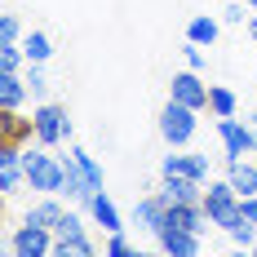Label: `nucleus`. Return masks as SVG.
<instances>
[{
    "mask_svg": "<svg viewBox=\"0 0 257 257\" xmlns=\"http://www.w3.org/2000/svg\"><path fill=\"white\" fill-rule=\"evenodd\" d=\"M23 169L27 186L40 195H62V155H49L45 142H27L23 147Z\"/></svg>",
    "mask_w": 257,
    "mask_h": 257,
    "instance_id": "nucleus-1",
    "label": "nucleus"
},
{
    "mask_svg": "<svg viewBox=\"0 0 257 257\" xmlns=\"http://www.w3.org/2000/svg\"><path fill=\"white\" fill-rule=\"evenodd\" d=\"M155 128H160V138H164L169 147H191V138H195V128H200V111L169 98V102L160 106V120H155Z\"/></svg>",
    "mask_w": 257,
    "mask_h": 257,
    "instance_id": "nucleus-2",
    "label": "nucleus"
},
{
    "mask_svg": "<svg viewBox=\"0 0 257 257\" xmlns=\"http://www.w3.org/2000/svg\"><path fill=\"white\" fill-rule=\"evenodd\" d=\"M31 120H36V142H45V147H62L76 133V124H71V115H67L62 102H36Z\"/></svg>",
    "mask_w": 257,
    "mask_h": 257,
    "instance_id": "nucleus-3",
    "label": "nucleus"
},
{
    "mask_svg": "<svg viewBox=\"0 0 257 257\" xmlns=\"http://www.w3.org/2000/svg\"><path fill=\"white\" fill-rule=\"evenodd\" d=\"M204 213H208V222L213 226H226V222H235L239 217V191L231 186V178H208V186H204Z\"/></svg>",
    "mask_w": 257,
    "mask_h": 257,
    "instance_id": "nucleus-4",
    "label": "nucleus"
},
{
    "mask_svg": "<svg viewBox=\"0 0 257 257\" xmlns=\"http://www.w3.org/2000/svg\"><path fill=\"white\" fill-rule=\"evenodd\" d=\"M217 142H222L226 164H231V160H248V155H257L253 124H248V120H235V115H222V120H217Z\"/></svg>",
    "mask_w": 257,
    "mask_h": 257,
    "instance_id": "nucleus-5",
    "label": "nucleus"
},
{
    "mask_svg": "<svg viewBox=\"0 0 257 257\" xmlns=\"http://www.w3.org/2000/svg\"><path fill=\"white\" fill-rule=\"evenodd\" d=\"M160 178H195V182H208V178H213V164H208L204 151L169 147V155L160 160Z\"/></svg>",
    "mask_w": 257,
    "mask_h": 257,
    "instance_id": "nucleus-6",
    "label": "nucleus"
},
{
    "mask_svg": "<svg viewBox=\"0 0 257 257\" xmlns=\"http://www.w3.org/2000/svg\"><path fill=\"white\" fill-rule=\"evenodd\" d=\"M9 253L14 257H53V231L23 217V226L9 231Z\"/></svg>",
    "mask_w": 257,
    "mask_h": 257,
    "instance_id": "nucleus-7",
    "label": "nucleus"
},
{
    "mask_svg": "<svg viewBox=\"0 0 257 257\" xmlns=\"http://www.w3.org/2000/svg\"><path fill=\"white\" fill-rule=\"evenodd\" d=\"M27 186V169H23V142L0 138V195H18Z\"/></svg>",
    "mask_w": 257,
    "mask_h": 257,
    "instance_id": "nucleus-8",
    "label": "nucleus"
},
{
    "mask_svg": "<svg viewBox=\"0 0 257 257\" xmlns=\"http://www.w3.org/2000/svg\"><path fill=\"white\" fill-rule=\"evenodd\" d=\"M208 89L213 84H204V71H178L173 76V84H169V98L173 102H186V106H195V111H208Z\"/></svg>",
    "mask_w": 257,
    "mask_h": 257,
    "instance_id": "nucleus-9",
    "label": "nucleus"
},
{
    "mask_svg": "<svg viewBox=\"0 0 257 257\" xmlns=\"http://www.w3.org/2000/svg\"><path fill=\"white\" fill-rule=\"evenodd\" d=\"M155 244H160V253H169V257H195V253H204V235L178 231V226H164V231L155 235Z\"/></svg>",
    "mask_w": 257,
    "mask_h": 257,
    "instance_id": "nucleus-10",
    "label": "nucleus"
},
{
    "mask_svg": "<svg viewBox=\"0 0 257 257\" xmlns=\"http://www.w3.org/2000/svg\"><path fill=\"white\" fill-rule=\"evenodd\" d=\"M164 213H169V204H164V195L160 191H151V195H142V200H133V226L138 231H160L164 226Z\"/></svg>",
    "mask_w": 257,
    "mask_h": 257,
    "instance_id": "nucleus-11",
    "label": "nucleus"
},
{
    "mask_svg": "<svg viewBox=\"0 0 257 257\" xmlns=\"http://www.w3.org/2000/svg\"><path fill=\"white\" fill-rule=\"evenodd\" d=\"M204 186L208 182H195V178H160V195H164V204H200Z\"/></svg>",
    "mask_w": 257,
    "mask_h": 257,
    "instance_id": "nucleus-12",
    "label": "nucleus"
},
{
    "mask_svg": "<svg viewBox=\"0 0 257 257\" xmlns=\"http://www.w3.org/2000/svg\"><path fill=\"white\" fill-rule=\"evenodd\" d=\"M62 195L67 200H76L80 208L93 200V191H89V182H84V173H80V160H76V151H67L62 155Z\"/></svg>",
    "mask_w": 257,
    "mask_h": 257,
    "instance_id": "nucleus-13",
    "label": "nucleus"
},
{
    "mask_svg": "<svg viewBox=\"0 0 257 257\" xmlns=\"http://www.w3.org/2000/svg\"><path fill=\"white\" fill-rule=\"evenodd\" d=\"M84 213L102 226V235H111V231H124V217H120V208H115V200L106 195V191H98L89 204H84Z\"/></svg>",
    "mask_w": 257,
    "mask_h": 257,
    "instance_id": "nucleus-14",
    "label": "nucleus"
},
{
    "mask_svg": "<svg viewBox=\"0 0 257 257\" xmlns=\"http://www.w3.org/2000/svg\"><path fill=\"white\" fill-rule=\"evenodd\" d=\"M0 138H9V142H36V120L31 115H18V111H9V106H0Z\"/></svg>",
    "mask_w": 257,
    "mask_h": 257,
    "instance_id": "nucleus-15",
    "label": "nucleus"
},
{
    "mask_svg": "<svg viewBox=\"0 0 257 257\" xmlns=\"http://www.w3.org/2000/svg\"><path fill=\"white\" fill-rule=\"evenodd\" d=\"M226 178H231V186L239 191V200H244V195H257V155L231 160V164H226Z\"/></svg>",
    "mask_w": 257,
    "mask_h": 257,
    "instance_id": "nucleus-16",
    "label": "nucleus"
},
{
    "mask_svg": "<svg viewBox=\"0 0 257 257\" xmlns=\"http://www.w3.org/2000/svg\"><path fill=\"white\" fill-rule=\"evenodd\" d=\"M27 98H31V89H27V76H23V71H0V106L18 111Z\"/></svg>",
    "mask_w": 257,
    "mask_h": 257,
    "instance_id": "nucleus-17",
    "label": "nucleus"
},
{
    "mask_svg": "<svg viewBox=\"0 0 257 257\" xmlns=\"http://www.w3.org/2000/svg\"><path fill=\"white\" fill-rule=\"evenodd\" d=\"M98 244L89 239V231H76V235H53V257H93Z\"/></svg>",
    "mask_w": 257,
    "mask_h": 257,
    "instance_id": "nucleus-18",
    "label": "nucleus"
},
{
    "mask_svg": "<svg viewBox=\"0 0 257 257\" xmlns=\"http://www.w3.org/2000/svg\"><path fill=\"white\" fill-rule=\"evenodd\" d=\"M217 36H222V18H213V14H195L191 23H186V40H195V45H217Z\"/></svg>",
    "mask_w": 257,
    "mask_h": 257,
    "instance_id": "nucleus-19",
    "label": "nucleus"
},
{
    "mask_svg": "<svg viewBox=\"0 0 257 257\" xmlns=\"http://www.w3.org/2000/svg\"><path fill=\"white\" fill-rule=\"evenodd\" d=\"M62 213H67V208H62V200H58V195H45V200H40V204H31L27 208V222H36V226H58V222H62Z\"/></svg>",
    "mask_w": 257,
    "mask_h": 257,
    "instance_id": "nucleus-20",
    "label": "nucleus"
},
{
    "mask_svg": "<svg viewBox=\"0 0 257 257\" xmlns=\"http://www.w3.org/2000/svg\"><path fill=\"white\" fill-rule=\"evenodd\" d=\"M18 45H23L27 62H49V58H53V40H49V31H27Z\"/></svg>",
    "mask_w": 257,
    "mask_h": 257,
    "instance_id": "nucleus-21",
    "label": "nucleus"
},
{
    "mask_svg": "<svg viewBox=\"0 0 257 257\" xmlns=\"http://www.w3.org/2000/svg\"><path fill=\"white\" fill-rule=\"evenodd\" d=\"M208 111L222 120V115H239V98H235V89H226V84H213L208 89Z\"/></svg>",
    "mask_w": 257,
    "mask_h": 257,
    "instance_id": "nucleus-22",
    "label": "nucleus"
},
{
    "mask_svg": "<svg viewBox=\"0 0 257 257\" xmlns=\"http://www.w3.org/2000/svg\"><path fill=\"white\" fill-rule=\"evenodd\" d=\"M222 231H226V239H231L235 248H253V244H257V239H253L257 226L248 222V217H244V204H239V217H235V222H226Z\"/></svg>",
    "mask_w": 257,
    "mask_h": 257,
    "instance_id": "nucleus-23",
    "label": "nucleus"
},
{
    "mask_svg": "<svg viewBox=\"0 0 257 257\" xmlns=\"http://www.w3.org/2000/svg\"><path fill=\"white\" fill-rule=\"evenodd\" d=\"M71 151H76V160H80V173H84V182H89V191L98 195V191L106 186V173H102V164H98L93 155L84 151V147H71Z\"/></svg>",
    "mask_w": 257,
    "mask_h": 257,
    "instance_id": "nucleus-24",
    "label": "nucleus"
},
{
    "mask_svg": "<svg viewBox=\"0 0 257 257\" xmlns=\"http://www.w3.org/2000/svg\"><path fill=\"white\" fill-rule=\"evenodd\" d=\"M23 76H27V89H31V98H36V102H49V76H45V62H27Z\"/></svg>",
    "mask_w": 257,
    "mask_h": 257,
    "instance_id": "nucleus-25",
    "label": "nucleus"
},
{
    "mask_svg": "<svg viewBox=\"0 0 257 257\" xmlns=\"http://www.w3.org/2000/svg\"><path fill=\"white\" fill-rule=\"evenodd\" d=\"M27 31H23V18L18 14H0V45H18Z\"/></svg>",
    "mask_w": 257,
    "mask_h": 257,
    "instance_id": "nucleus-26",
    "label": "nucleus"
},
{
    "mask_svg": "<svg viewBox=\"0 0 257 257\" xmlns=\"http://www.w3.org/2000/svg\"><path fill=\"white\" fill-rule=\"evenodd\" d=\"M23 67H27L23 45H0V71H23Z\"/></svg>",
    "mask_w": 257,
    "mask_h": 257,
    "instance_id": "nucleus-27",
    "label": "nucleus"
},
{
    "mask_svg": "<svg viewBox=\"0 0 257 257\" xmlns=\"http://www.w3.org/2000/svg\"><path fill=\"white\" fill-rule=\"evenodd\" d=\"M106 253H111V257H133V253H138V244H133L124 231H111V235H106Z\"/></svg>",
    "mask_w": 257,
    "mask_h": 257,
    "instance_id": "nucleus-28",
    "label": "nucleus"
},
{
    "mask_svg": "<svg viewBox=\"0 0 257 257\" xmlns=\"http://www.w3.org/2000/svg\"><path fill=\"white\" fill-rule=\"evenodd\" d=\"M182 58H186V67H191V71H208V53H204V45L186 40V45H182Z\"/></svg>",
    "mask_w": 257,
    "mask_h": 257,
    "instance_id": "nucleus-29",
    "label": "nucleus"
},
{
    "mask_svg": "<svg viewBox=\"0 0 257 257\" xmlns=\"http://www.w3.org/2000/svg\"><path fill=\"white\" fill-rule=\"evenodd\" d=\"M248 18H253V14H244L239 0H231V5L222 9V23H226V27H248Z\"/></svg>",
    "mask_w": 257,
    "mask_h": 257,
    "instance_id": "nucleus-30",
    "label": "nucleus"
},
{
    "mask_svg": "<svg viewBox=\"0 0 257 257\" xmlns=\"http://www.w3.org/2000/svg\"><path fill=\"white\" fill-rule=\"evenodd\" d=\"M76 231H84V217H80V213H71V208H67V213H62V222H58V226H53V235H76Z\"/></svg>",
    "mask_w": 257,
    "mask_h": 257,
    "instance_id": "nucleus-31",
    "label": "nucleus"
},
{
    "mask_svg": "<svg viewBox=\"0 0 257 257\" xmlns=\"http://www.w3.org/2000/svg\"><path fill=\"white\" fill-rule=\"evenodd\" d=\"M244 217L257 226V195H244Z\"/></svg>",
    "mask_w": 257,
    "mask_h": 257,
    "instance_id": "nucleus-32",
    "label": "nucleus"
},
{
    "mask_svg": "<svg viewBox=\"0 0 257 257\" xmlns=\"http://www.w3.org/2000/svg\"><path fill=\"white\" fill-rule=\"evenodd\" d=\"M244 31H248V40L257 45V9H253V18H248V27H244Z\"/></svg>",
    "mask_w": 257,
    "mask_h": 257,
    "instance_id": "nucleus-33",
    "label": "nucleus"
},
{
    "mask_svg": "<svg viewBox=\"0 0 257 257\" xmlns=\"http://www.w3.org/2000/svg\"><path fill=\"white\" fill-rule=\"evenodd\" d=\"M248 124H253V138H257V111H253V115H248Z\"/></svg>",
    "mask_w": 257,
    "mask_h": 257,
    "instance_id": "nucleus-34",
    "label": "nucleus"
},
{
    "mask_svg": "<svg viewBox=\"0 0 257 257\" xmlns=\"http://www.w3.org/2000/svg\"><path fill=\"white\" fill-rule=\"evenodd\" d=\"M244 5H248V9H257V0H244Z\"/></svg>",
    "mask_w": 257,
    "mask_h": 257,
    "instance_id": "nucleus-35",
    "label": "nucleus"
},
{
    "mask_svg": "<svg viewBox=\"0 0 257 257\" xmlns=\"http://www.w3.org/2000/svg\"><path fill=\"white\" fill-rule=\"evenodd\" d=\"M253 253H257V244H253Z\"/></svg>",
    "mask_w": 257,
    "mask_h": 257,
    "instance_id": "nucleus-36",
    "label": "nucleus"
}]
</instances>
